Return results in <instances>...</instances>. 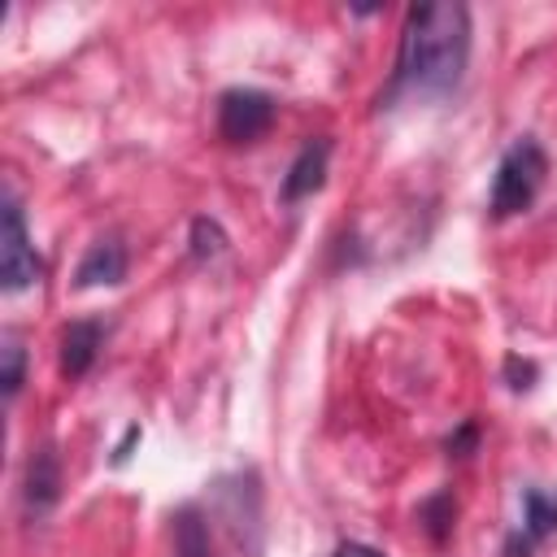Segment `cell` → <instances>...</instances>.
Listing matches in <instances>:
<instances>
[{"mask_svg": "<svg viewBox=\"0 0 557 557\" xmlns=\"http://www.w3.org/2000/svg\"><path fill=\"white\" fill-rule=\"evenodd\" d=\"M470 61V9L466 4H413L396 48V74L387 100L448 96Z\"/></svg>", "mask_w": 557, "mask_h": 557, "instance_id": "1", "label": "cell"}, {"mask_svg": "<svg viewBox=\"0 0 557 557\" xmlns=\"http://www.w3.org/2000/svg\"><path fill=\"white\" fill-rule=\"evenodd\" d=\"M544 178H548V157H544V148H540L531 135L513 139V144L505 148L500 165H496V178H492V196H487L492 218H513V213L531 209V200L540 196Z\"/></svg>", "mask_w": 557, "mask_h": 557, "instance_id": "2", "label": "cell"}, {"mask_svg": "<svg viewBox=\"0 0 557 557\" xmlns=\"http://www.w3.org/2000/svg\"><path fill=\"white\" fill-rule=\"evenodd\" d=\"M39 257L30 248L26 235V218L13 191H4V209H0V287L4 292H26L39 278Z\"/></svg>", "mask_w": 557, "mask_h": 557, "instance_id": "3", "label": "cell"}, {"mask_svg": "<svg viewBox=\"0 0 557 557\" xmlns=\"http://www.w3.org/2000/svg\"><path fill=\"white\" fill-rule=\"evenodd\" d=\"M274 96L257 87H231L218 96V135L226 144H252L274 126Z\"/></svg>", "mask_w": 557, "mask_h": 557, "instance_id": "4", "label": "cell"}, {"mask_svg": "<svg viewBox=\"0 0 557 557\" xmlns=\"http://www.w3.org/2000/svg\"><path fill=\"white\" fill-rule=\"evenodd\" d=\"M557 535V492H544V487H527L522 492V527L509 535L505 553L509 557H527L540 540Z\"/></svg>", "mask_w": 557, "mask_h": 557, "instance_id": "5", "label": "cell"}, {"mask_svg": "<svg viewBox=\"0 0 557 557\" xmlns=\"http://www.w3.org/2000/svg\"><path fill=\"white\" fill-rule=\"evenodd\" d=\"M326 161H331V139H326V135L309 139V144L296 152V161L287 165V178H283V187H278V200H283V205H296V200L313 196V191L326 183Z\"/></svg>", "mask_w": 557, "mask_h": 557, "instance_id": "6", "label": "cell"}, {"mask_svg": "<svg viewBox=\"0 0 557 557\" xmlns=\"http://www.w3.org/2000/svg\"><path fill=\"white\" fill-rule=\"evenodd\" d=\"M100 339H104V326L96 318H78L61 331V374L65 379H83L100 352Z\"/></svg>", "mask_w": 557, "mask_h": 557, "instance_id": "7", "label": "cell"}, {"mask_svg": "<svg viewBox=\"0 0 557 557\" xmlns=\"http://www.w3.org/2000/svg\"><path fill=\"white\" fill-rule=\"evenodd\" d=\"M126 278V248L117 239H96L74 270V287H113Z\"/></svg>", "mask_w": 557, "mask_h": 557, "instance_id": "8", "label": "cell"}, {"mask_svg": "<svg viewBox=\"0 0 557 557\" xmlns=\"http://www.w3.org/2000/svg\"><path fill=\"white\" fill-rule=\"evenodd\" d=\"M57 492H61V466H57V453L52 448H39L30 461H26V509L39 518L57 505Z\"/></svg>", "mask_w": 557, "mask_h": 557, "instance_id": "9", "label": "cell"}, {"mask_svg": "<svg viewBox=\"0 0 557 557\" xmlns=\"http://www.w3.org/2000/svg\"><path fill=\"white\" fill-rule=\"evenodd\" d=\"M174 557H213L209 548V527L196 505H183L174 513Z\"/></svg>", "mask_w": 557, "mask_h": 557, "instance_id": "10", "label": "cell"}, {"mask_svg": "<svg viewBox=\"0 0 557 557\" xmlns=\"http://www.w3.org/2000/svg\"><path fill=\"white\" fill-rule=\"evenodd\" d=\"M22 370H26V348H22V339L9 331V335L0 339V383H4V396H9V400L22 392Z\"/></svg>", "mask_w": 557, "mask_h": 557, "instance_id": "11", "label": "cell"}, {"mask_svg": "<svg viewBox=\"0 0 557 557\" xmlns=\"http://www.w3.org/2000/svg\"><path fill=\"white\" fill-rule=\"evenodd\" d=\"M222 252H226L222 226H218L213 218H196V222H191V257H196V261H213V257H222Z\"/></svg>", "mask_w": 557, "mask_h": 557, "instance_id": "12", "label": "cell"}, {"mask_svg": "<svg viewBox=\"0 0 557 557\" xmlns=\"http://www.w3.org/2000/svg\"><path fill=\"white\" fill-rule=\"evenodd\" d=\"M453 518H457V505H453V496H448V492H440V496H431V500L422 505V522H426V531H431L435 540H444V535H448Z\"/></svg>", "mask_w": 557, "mask_h": 557, "instance_id": "13", "label": "cell"}, {"mask_svg": "<svg viewBox=\"0 0 557 557\" xmlns=\"http://www.w3.org/2000/svg\"><path fill=\"white\" fill-rule=\"evenodd\" d=\"M505 379H509L513 392H527V387L535 383V366L522 361V357H505Z\"/></svg>", "mask_w": 557, "mask_h": 557, "instance_id": "14", "label": "cell"}, {"mask_svg": "<svg viewBox=\"0 0 557 557\" xmlns=\"http://www.w3.org/2000/svg\"><path fill=\"white\" fill-rule=\"evenodd\" d=\"M474 435H479V431H474V422H466V426H461L457 435H448V453H457V457H466V453L474 448Z\"/></svg>", "mask_w": 557, "mask_h": 557, "instance_id": "15", "label": "cell"}, {"mask_svg": "<svg viewBox=\"0 0 557 557\" xmlns=\"http://www.w3.org/2000/svg\"><path fill=\"white\" fill-rule=\"evenodd\" d=\"M135 440H139V426H126V435H122V444L113 448V466H122V461L131 457V448H135Z\"/></svg>", "mask_w": 557, "mask_h": 557, "instance_id": "16", "label": "cell"}, {"mask_svg": "<svg viewBox=\"0 0 557 557\" xmlns=\"http://www.w3.org/2000/svg\"><path fill=\"white\" fill-rule=\"evenodd\" d=\"M335 557H383L379 548H370V544H339L335 548Z\"/></svg>", "mask_w": 557, "mask_h": 557, "instance_id": "17", "label": "cell"}]
</instances>
